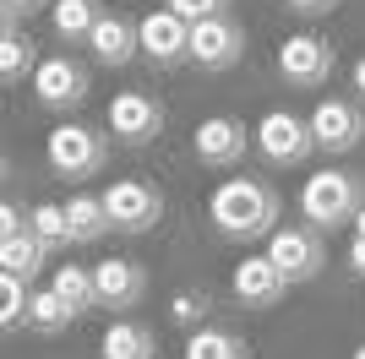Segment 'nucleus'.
<instances>
[{
    "mask_svg": "<svg viewBox=\"0 0 365 359\" xmlns=\"http://www.w3.org/2000/svg\"><path fill=\"white\" fill-rule=\"evenodd\" d=\"M28 305H33L28 278H11V272H0V327L16 332L22 321H28Z\"/></svg>",
    "mask_w": 365,
    "mask_h": 359,
    "instance_id": "obj_26",
    "label": "nucleus"
},
{
    "mask_svg": "<svg viewBox=\"0 0 365 359\" xmlns=\"http://www.w3.org/2000/svg\"><path fill=\"white\" fill-rule=\"evenodd\" d=\"M311 136H317L322 152H349L365 136V109L349 104V98H322L311 109Z\"/></svg>",
    "mask_w": 365,
    "mask_h": 359,
    "instance_id": "obj_12",
    "label": "nucleus"
},
{
    "mask_svg": "<svg viewBox=\"0 0 365 359\" xmlns=\"http://www.w3.org/2000/svg\"><path fill=\"white\" fill-rule=\"evenodd\" d=\"M349 267H354V278H365V239L349 245Z\"/></svg>",
    "mask_w": 365,
    "mask_h": 359,
    "instance_id": "obj_32",
    "label": "nucleus"
},
{
    "mask_svg": "<svg viewBox=\"0 0 365 359\" xmlns=\"http://www.w3.org/2000/svg\"><path fill=\"white\" fill-rule=\"evenodd\" d=\"M289 278L267 261V256H245L240 267H235V299H240L245 311H273L278 299H284Z\"/></svg>",
    "mask_w": 365,
    "mask_h": 359,
    "instance_id": "obj_15",
    "label": "nucleus"
},
{
    "mask_svg": "<svg viewBox=\"0 0 365 359\" xmlns=\"http://www.w3.org/2000/svg\"><path fill=\"white\" fill-rule=\"evenodd\" d=\"M109 131L125 147H153L164 136V104L153 93H115L109 98Z\"/></svg>",
    "mask_w": 365,
    "mask_h": 359,
    "instance_id": "obj_7",
    "label": "nucleus"
},
{
    "mask_svg": "<svg viewBox=\"0 0 365 359\" xmlns=\"http://www.w3.org/2000/svg\"><path fill=\"white\" fill-rule=\"evenodd\" d=\"M137 28H142V55H148L153 66H180V60H191V22H185L180 11L158 6V11L142 16Z\"/></svg>",
    "mask_w": 365,
    "mask_h": 359,
    "instance_id": "obj_11",
    "label": "nucleus"
},
{
    "mask_svg": "<svg viewBox=\"0 0 365 359\" xmlns=\"http://www.w3.org/2000/svg\"><path fill=\"white\" fill-rule=\"evenodd\" d=\"M98 354L104 359H153L158 354V338H153V327H142V321H115V327L104 332Z\"/></svg>",
    "mask_w": 365,
    "mask_h": 359,
    "instance_id": "obj_18",
    "label": "nucleus"
},
{
    "mask_svg": "<svg viewBox=\"0 0 365 359\" xmlns=\"http://www.w3.org/2000/svg\"><path fill=\"white\" fill-rule=\"evenodd\" d=\"M278 76L289 82V88H322L327 76H333V44L327 38H311V33H294V38H284V49H278Z\"/></svg>",
    "mask_w": 365,
    "mask_h": 359,
    "instance_id": "obj_10",
    "label": "nucleus"
},
{
    "mask_svg": "<svg viewBox=\"0 0 365 359\" xmlns=\"http://www.w3.org/2000/svg\"><path fill=\"white\" fill-rule=\"evenodd\" d=\"M66 218H71V234L76 245H93V239H104L109 229V207H104V196H88V191H76L71 202H66Z\"/></svg>",
    "mask_w": 365,
    "mask_h": 359,
    "instance_id": "obj_19",
    "label": "nucleus"
},
{
    "mask_svg": "<svg viewBox=\"0 0 365 359\" xmlns=\"http://www.w3.org/2000/svg\"><path fill=\"white\" fill-rule=\"evenodd\" d=\"M88 49H93V60L98 66H131L137 60V49H142V28L131 22V16H98V28H93V38H88Z\"/></svg>",
    "mask_w": 365,
    "mask_h": 359,
    "instance_id": "obj_16",
    "label": "nucleus"
},
{
    "mask_svg": "<svg viewBox=\"0 0 365 359\" xmlns=\"http://www.w3.org/2000/svg\"><path fill=\"white\" fill-rule=\"evenodd\" d=\"M164 6H169V11H180L185 22L197 28V22H207V16H224L235 0H164Z\"/></svg>",
    "mask_w": 365,
    "mask_h": 359,
    "instance_id": "obj_28",
    "label": "nucleus"
},
{
    "mask_svg": "<svg viewBox=\"0 0 365 359\" xmlns=\"http://www.w3.org/2000/svg\"><path fill=\"white\" fill-rule=\"evenodd\" d=\"M11 234H28V212H16L11 202L0 207V239H11Z\"/></svg>",
    "mask_w": 365,
    "mask_h": 359,
    "instance_id": "obj_30",
    "label": "nucleus"
},
{
    "mask_svg": "<svg viewBox=\"0 0 365 359\" xmlns=\"http://www.w3.org/2000/svg\"><path fill=\"white\" fill-rule=\"evenodd\" d=\"M104 207L120 234H153L158 218H164V196H158L153 180H115L104 191Z\"/></svg>",
    "mask_w": 365,
    "mask_h": 359,
    "instance_id": "obj_4",
    "label": "nucleus"
},
{
    "mask_svg": "<svg viewBox=\"0 0 365 359\" xmlns=\"http://www.w3.org/2000/svg\"><path fill=\"white\" fill-rule=\"evenodd\" d=\"M267 261H273L289 283H311L322 267H327V245H322V229L294 224V229H273L267 234Z\"/></svg>",
    "mask_w": 365,
    "mask_h": 359,
    "instance_id": "obj_3",
    "label": "nucleus"
},
{
    "mask_svg": "<svg viewBox=\"0 0 365 359\" xmlns=\"http://www.w3.org/2000/svg\"><path fill=\"white\" fill-rule=\"evenodd\" d=\"M33 93H38V104H44V109L66 115V109H76L82 98H88V66L71 60V55L38 60V71H33Z\"/></svg>",
    "mask_w": 365,
    "mask_h": 359,
    "instance_id": "obj_8",
    "label": "nucleus"
},
{
    "mask_svg": "<svg viewBox=\"0 0 365 359\" xmlns=\"http://www.w3.org/2000/svg\"><path fill=\"white\" fill-rule=\"evenodd\" d=\"M294 16H333L338 11V0H284Z\"/></svg>",
    "mask_w": 365,
    "mask_h": 359,
    "instance_id": "obj_31",
    "label": "nucleus"
},
{
    "mask_svg": "<svg viewBox=\"0 0 365 359\" xmlns=\"http://www.w3.org/2000/svg\"><path fill=\"white\" fill-rule=\"evenodd\" d=\"M224 239H262L278 224V191L267 180H224L207 202Z\"/></svg>",
    "mask_w": 365,
    "mask_h": 359,
    "instance_id": "obj_1",
    "label": "nucleus"
},
{
    "mask_svg": "<svg viewBox=\"0 0 365 359\" xmlns=\"http://www.w3.org/2000/svg\"><path fill=\"white\" fill-rule=\"evenodd\" d=\"M55 11V33H61V44H88L93 28H98V0H55L49 6Z\"/></svg>",
    "mask_w": 365,
    "mask_h": 359,
    "instance_id": "obj_20",
    "label": "nucleus"
},
{
    "mask_svg": "<svg viewBox=\"0 0 365 359\" xmlns=\"http://www.w3.org/2000/svg\"><path fill=\"white\" fill-rule=\"evenodd\" d=\"M169 316H175L185 332L207 327V294H175V299H169Z\"/></svg>",
    "mask_w": 365,
    "mask_h": 359,
    "instance_id": "obj_27",
    "label": "nucleus"
},
{
    "mask_svg": "<svg viewBox=\"0 0 365 359\" xmlns=\"http://www.w3.org/2000/svg\"><path fill=\"white\" fill-rule=\"evenodd\" d=\"M104 158H109V147L93 125H55V131H49V169H55V175L93 180L104 169Z\"/></svg>",
    "mask_w": 365,
    "mask_h": 359,
    "instance_id": "obj_6",
    "label": "nucleus"
},
{
    "mask_svg": "<svg viewBox=\"0 0 365 359\" xmlns=\"http://www.w3.org/2000/svg\"><path fill=\"white\" fill-rule=\"evenodd\" d=\"M44 261H49V245L38 234H11V239H0V272H11V278H38L44 272Z\"/></svg>",
    "mask_w": 365,
    "mask_h": 359,
    "instance_id": "obj_17",
    "label": "nucleus"
},
{
    "mask_svg": "<svg viewBox=\"0 0 365 359\" xmlns=\"http://www.w3.org/2000/svg\"><path fill=\"white\" fill-rule=\"evenodd\" d=\"M257 147L273 169H294L317 152V136H311V120L289 115V109H273V115H262V125H257Z\"/></svg>",
    "mask_w": 365,
    "mask_h": 359,
    "instance_id": "obj_5",
    "label": "nucleus"
},
{
    "mask_svg": "<svg viewBox=\"0 0 365 359\" xmlns=\"http://www.w3.org/2000/svg\"><path fill=\"white\" fill-rule=\"evenodd\" d=\"M354 239H365V207L354 212Z\"/></svg>",
    "mask_w": 365,
    "mask_h": 359,
    "instance_id": "obj_34",
    "label": "nucleus"
},
{
    "mask_svg": "<svg viewBox=\"0 0 365 359\" xmlns=\"http://www.w3.org/2000/svg\"><path fill=\"white\" fill-rule=\"evenodd\" d=\"M49 288L71 305L76 316L98 311V283H93V267H55V278H49Z\"/></svg>",
    "mask_w": 365,
    "mask_h": 359,
    "instance_id": "obj_22",
    "label": "nucleus"
},
{
    "mask_svg": "<svg viewBox=\"0 0 365 359\" xmlns=\"http://www.w3.org/2000/svg\"><path fill=\"white\" fill-rule=\"evenodd\" d=\"M360 109H365V104H360Z\"/></svg>",
    "mask_w": 365,
    "mask_h": 359,
    "instance_id": "obj_36",
    "label": "nucleus"
},
{
    "mask_svg": "<svg viewBox=\"0 0 365 359\" xmlns=\"http://www.w3.org/2000/svg\"><path fill=\"white\" fill-rule=\"evenodd\" d=\"M245 147H251V131H245L235 115H207L197 125V158L207 169H229V164H240Z\"/></svg>",
    "mask_w": 365,
    "mask_h": 359,
    "instance_id": "obj_13",
    "label": "nucleus"
},
{
    "mask_svg": "<svg viewBox=\"0 0 365 359\" xmlns=\"http://www.w3.org/2000/svg\"><path fill=\"white\" fill-rule=\"evenodd\" d=\"M44 6H55V0H0V16H6V28H16L22 16L44 11Z\"/></svg>",
    "mask_w": 365,
    "mask_h": 359,
    "instance_id": "obj_29",
    "label": "nucleus"
},
{
    "mask_svg": "<svg viewBox=\"0 0 365 359\" xmlns=\"http://www.w3.org/2000/svg\"><path fill=\"white\" fill-rule=\"evenodd\" d=\"M93 283H98V305L104 311H131L148 294V272L131 261V256H109L93 267Z\"/></svg>",
    "mask_w": 365,
    "mask_h": 359,
    "instance_id": "obj_14",
    "label": "nucleus"
},
{
    "mask_svg": "<svg viewBox=\"0 0 365 359\" xmlns=\"http://www.w3.org/2000/svg\"><path fill=\"white\" fill-rule=\"evenodd\" d=\"M360 207H365V185L349 169H317L300 185V212L311 229H344V224H354Z\"/></svg>",
    "mask_w": 365,
    "mask_h": 359,
    "instance_id": "obj_2",
    "label": "nucleus"
},
{
    "mask_svg": "<svg viewBox=\"0 0 365 359\" xmlns=\"http://www.w3.org/2000/svg\"><path fill=\"white\" fill-rule=\"evenodd\" d=\"M33 71H38L33 44H28L16 28H6V38H0V82H6V88H16V82H22V76H33Z\"/></svg>",
    "mask_w": 365,
    "mask_h": 359,
    "instance_id": "obj_24",
    "label": "nucleus"
},
{
    "mask_svg": "<svg viewBox=\"0 0 365 359\" xmlns=\"http://www.w3.org/2000/svg\"><path fill=\"white\" fill-rule=\"evenodd\" d=\"M185 359H251V348L229 327H197L185 338Z\"/></svg>",
    "mask_w": 365,
    "mask_h": 359,
    "instance_id": "obj_21",
    "label": "nucleus"
},
{
    "mask_svg": "<svg viewBox=\"0 0 365 359\" xmlns=\"http://www.w3.org/2000/svg\"><path fill=\"white\" fill-rule=\"evenodd\" d=\"M28 229H33L38 239H44L49 251H66V245H76L71 218H66V207H55V202H38V207L28 212Z\"/></svg>",
    "mask_w": 365,
    "mask_h": 359,
    "instance_id": "obj_25",
    "label": "nucleus"
},
{
    "mask_svg": "<svg viewBox=\"0 0 365 359\" xmlns=\"http://www.w3.org/2000/svg\"><path fill=\"white\" fill-rule=\"evenodd\" d=\"M240 55H245V28L229 11L191 28V60L202 71H229V66H240Z\"/></svg>",
    "mask_w": 365,
    "mask_h": 359,
    "instance_id": "obj_9",
    "label": "nucleus"
},
{
    "mask_svg": "<svg viewBox=\"0 0 365 359\" xmlns=\"http://www.w3.org/2000/svg\"><path fill=\"white\" fill-rule=\"evenodd\" d=\"M354 93H365V55L354 60Z\"/></svg>",
    "mask_w": 365,
    "mask_h": 359,
    "instance_id": "obj_33",
    "label": "nucleus"
},
{
    "mask_svg": "<svg viewBox=\"0 0 365 359\" xmlns=\"http://www.w3.org/2000/svg\"><path fill=\"white\" fill-rule=\"evenodd\" d=\"M66 321H76V311L66 305L55 288H33V305H28V327L44 332V338H55V332H66Z\"/></svg>",
    "mask_w": 365,
    "mask_h": 359,
    "instance_id": "obj_23",
    "label": "nucleus"
},
{
    "mask_svg": "<svg viewBox=\"0 0 365 359\" xmlns=\"http://www.w3.org/2000/svg\"><path fill=\"white\" fill-rule=\"evenodd\" d=\"M354 359H365V343H360V348H354Z\"/></svg>",
    "mask_w": 365,
    "mask_h": 359,
    "instance_id": "obj_35",
    "label": "nucleus"
}]
</instances>
